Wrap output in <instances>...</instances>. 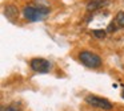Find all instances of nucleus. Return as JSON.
I'll use <instances>...</instances> for the list:
<instances>
[{"instance_id": "nucleus-1", "label": "nucleus", "mask_w": 124, "mask_h": 111, "mask_svg": "<svg viewBox=\"0 0 124 111\" xmlns=\"http://www.w3.org/2000/svg\"><path fill=\"white\" fill-rule=\"evenodd\" d=\"M23 15H24V17L27 18L28 21H32V23L33 21H40L49 15V8L41 7V5H39V7L27 5V7H24V9H23Z\"/></svg>"}, {"instance_id": "nucleus-2", "label": "nucleus", "mask_w": 124, "mask_h": 111, "mask_svg": "<svg viewBox=\"0 0 124 111\" xmlns=\"http://www.w3.org/2000/svg\"><path fill=\"white\" fill-rule=\"evenodd\" d=\"M79 60L84 66L91 69H97L101 66V58L100 56H97L96 53L89 52V50H81L79 53Z\"/></svg>"}, {"instance_id": "nucleus-3", "label": "nucleus", "mask_w": 124, "mask_h": 111, "mask_svg": "<svg viewBox=\"0 0 124 111\" xmlns=\"http://www.w3.org/2000/svg\"><path fill=\"white\" fill-rule=\"evenodd\" d=\"M85 102L88 103L89 106H92V107H97V108H101V110L109 111V110H112V108H113V105L108 99L96 97V95H87V97H85Z\"/></svg>"}, {"instance_id": "nucleus-4", "label": "nucleus", "mask_w": 124, "mask_h": 111, "mask_svg": "<svg viewBox=\"0 0 124 111\" xmlns=\"http://www.w3.org/2000/svg\"><path fill=\"white\" fill-rule=\"evenodd\" d=\"M30 66L33 71L36 73H41V74H46L51 69V62L46 58H40V57H36V58H32L30 61Z\"/></svg>"}, {"instance_id": "nucleus-5", "label": "nucleus", "mask_w": 124, "mask_h": 111, "mask_svg": "<svg viewBox=\"0 0 124 111\" xmlns=\"http://www.w3.org/2000/svg\"><path fill=\"white\" fill-rule=\"evenodd\" d=\"M109 4V1L108 0H89L88 3H87V9L89 11V12H92V11H96L99 9V8L101 7H105V5Z\"/></svg>"}, {"instance_id": "nucleus-6", "label": "nucleus", "mask_w": 124, "mask_h": 111, "mask_svg": "<svg viewBox=\"0 0 124 111\" xmlns=\"http://www.w3.org/2000/svg\"><path fill=\"white\" fill-rule=\"evenodd\" d=\"M4 15H6L7 18H9V20H15V18L19 16V11H17V8L15 7V5L9 4V5H6V8H4Z\"/></svg>"}, {"instance_id": "nucleus-7", "label": "nucleus", "mask_w": 124, "mask_h": 111, "mask_svg": "<svg viewBox=\"0 0 124 111\" xmlns=\"http://www.w3.org/2000/svg\"><path fill=\"white\" fill-rule=\"evenodd\" d=\"M22 110V105L19 102H14L8 105L7 107H1V111H20Z\"/></svg>"}, {"instance_id": "nucleus-8", "label": "nucleus", "mask_w": 124, "mask_h": 111, "mask_svg": "<svg viewBox=\"0 0 124 111\" xmlns=\"http://www.w3.org/2000/svg\"><path fill=\"white\" fill-rule=\"evenodd\" d=\"M115 23L117 26H120V28H124V12H117L115 16Z\"/></svg>"}, {"instance_id": "nucleus-9", "label": "nucleus", "mask_w": 124, "mask_h": 111, "mask_svg": "<svg viewBox=\"0 0 124 111\" xmlns=\"http://www.w3.org/2000/svg\"><path fill=\"white\" fill-rule=\"evenodd\" d=\"M93 36L97 37V38H104V37L107 36V31H104V29H95Z\"/></svg>"}, {"instance_id": "nucleus-10", "label": "nucleus", "mask_w": 124, "mask_h": 111, "mask_svg": "<svg viewBox=\"0 0 124 111\" xmlns=\"http://www.w3.org/2000/svg\"><path fill=\"white\" fill-rule=\"evenodd\" d=\"M116 29H117V26H116V23H115V21H112V23L108 24V26H107V29H105V31H107V32H111V33H112V32H116Z\"/></svg>"}, {"instance_id": "nucleus-11", "label": "nucleus", "mask_w": 124, "mask_h": 111, "mask_svg": "<svg viewBox=\"0 0 124 111\" xmlns=\"http://www.w3.org/2000/svg\"><path fill=\"white\" fill-rule=\"evenodd\" d=\"M121 98L124 99V90H123V92H121Z\"/></svg>"}]
</instances>
